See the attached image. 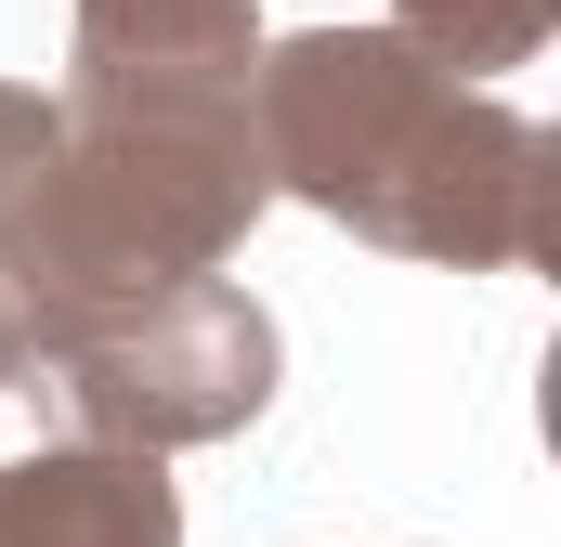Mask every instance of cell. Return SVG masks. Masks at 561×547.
<instances>
[{"mask_svg":"<svg viewBox=\"0 0 561 547\" xmlns=\"http://www.w3.org/2000/svg\"><path fill=\"white\" fill-rule=\"evenodd\" d=\"M249 118L275 196L353 222L392 261L523 274L549 248V131L470 79H444L392 26H300L262 39Z\"/></svg>","mask_w":561,"mask_h":547,"instance_id":"obj_1","label":"cell"},{"mask_svg":"<svg viewBox=\"0 0 561 547\" xmlns=\"http://www.w3.org/2000/svg\"><path fill=\"white\" fill-rule=\"evenodd\" d=\"M262 209H275V170H262L249 79H66L53 156L0 248V287L39 339L66 313L222 274Z\"/></svg>","mask_w":561,"mask_h":547,"instance_id":"obj_2","label":"cell"},{"mask_svg":"<svg viewBox=\"0 0 561 547\" xmlns=\"http://www.w3.org/2000/svg\"><path fill=\"white\" fill-rule=\"evenodd\" d=\"M26 365L53 379L66 443H118V456H183V443H236L275 405V313L236 274L157 287V300H105L26 339Z\"/></svg>","mask_w":561,"mask_h":547,"instance_id":"obj_3","label":"cell"},{"mask_svg":"<svg viewBox=\"0 0 561 547\" xmlns=\"http://www.w3.org/2000/svg\"><path fill=\"white\" fill-rule=\"evenodd\" d=\"M0 547H183V496L157 456L39 443L0 469Z\"/></svg>","mask_w":561,"mask_h":547,"instance_id":"obj_4","label":"cell"},{"mask_svg":"<svg viewBox=\"0 0 561 547\" xmlns=\"http://www.w3.org/2000/svg\"><path fill=\"white\" fill-rule=\"evenodd\" d=\"M79 13V79H249L262 66V0H66Z\"/></svg>","mask_w":561,"mask_h":547,"instance_id":"obj_5","label":"cell"},{"mask_svg":"<svg viewBox=\"0 0 561 547\" xmlns=\"http://www.w3.org/2000/svg\"><path fill=\"white\" fill-rule=\"evenodd\" d=\"M561 26V0H392V39L431 53L444 79H470L483 92V66H536Z\"/></svg>","mask_w":561,"mask_h":547,"instance_id":"obj_6","label":"cell"},{"mask_svg":"<svg viewBox=\"0 0 561 547\" xmlns=\"http://www.w3.org/2000/svg\"><path fill=\"white\" fill-rule=\"evenodd\" d=\"M39 156H53V92H26V79H0V248H13V209H26V183H39Z\"/></svg>","mask_w":561,"mask_h":547,"instance_id":"obj_7","label":"cell"},{"mask_svg":"<svg viewBox=\"0 0 561 547\" xmlns=\"http://www.w3.org/2000/svg\"><path fill=\"white\" fill-rule=\"evenodd\" d=\"M26 379V313H13V287H0V392Z\"/></svg>","mask_w":561,"mask_h":547,"instance_id":"obj_8","label":"cell"}]
</instances>
